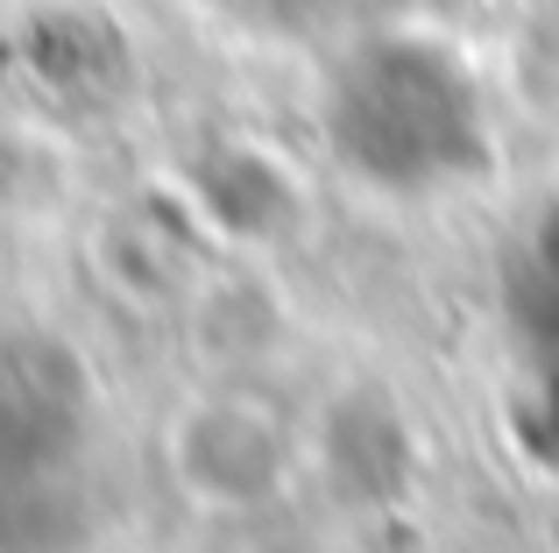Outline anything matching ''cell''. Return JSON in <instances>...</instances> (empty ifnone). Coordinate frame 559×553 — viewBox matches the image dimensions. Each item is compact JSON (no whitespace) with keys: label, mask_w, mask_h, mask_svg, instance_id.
Listing matches in <instances>:
<instances>
[{"label":"cell","mask_w":559,"mask_h":553,"mask_svg":"<svg viewBox=\"0 0 559 553\" xmlns=\"http://www.w3.org/2000/svg\"><path fill=\"white\" fill-rule=\"evenodd\" d=\"M333 142L355 156L369 178L418 185L461 164L475 142V99L461 64L418 43H376L341 71L333 93Z\"/></svg>","instance_id":"obj_1"},{"label":"cell","mask_w":559,"mask_h":553,"mask_svg":"<svg viewBox=\"0 0 559 553\" xmlns=\"http://www.w3.org/2000/svg\"><path fill=\"white\" fill-rule=\"evenodd\" d=\"M518 313H524V333L559 362V207L538 221V235H532V263H524Z\"/></svg>","instance_id":"obj_2"}]
</instances>
